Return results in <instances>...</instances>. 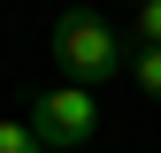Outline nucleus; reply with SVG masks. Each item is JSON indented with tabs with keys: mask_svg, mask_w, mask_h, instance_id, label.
<instances>
[{
	"mask_svg": "<svg viewBox=\"0 0 161 153\" xmlns=\"http://www.w3.org/2000/svg\"><path fill=\"white\" fill-rule=\"evenodd\" d=\"M54 61H62L69 84H108V76L130 69V46L100 8H62L54 15Z\"/></svg>",
	"mask_w": 161,
	"mask_h": 153,
	"instance_id": "f257e3e1",
	"label": "nucleus"
},
{
	"mask_svg": "<svg viewBox=\"0 0 161 153\" xmlns=\"http://www.w3.org/2000/svg\"><path fill=\"white\" fill-rule=\"evenodd\" d=\"M130 31H138V46H161V0H138V8H130Z\"/></svg>",
	"mask_w": 161,
	"mask_h": 153,
	"instance_id": "39448f33",
	"label": "nucleus"
},
{
	"mask_svg": "<svg viewBox=\"0 0 161 153\" xmlns=\"http://www.w3.org/2000/svg\"><path fill=\"white\" fill-rule=\"evenodd\" d=\"M0 153H54V145L31 130V115H0Z\"/></svg>",
	"mask_w": 161,
	"mask_h": 153,
	"instance_id": "7ed1b4c3",
	"label": "nucleus"
},
{
	"mask_svg": "<svg viewBox=\"0 0 161 153\" xmlns=\"http://www.w3.org/2000/svg\"><path fill=\"white\" fill-rule=\"evenodd\" d=\"M130 84L161 107V46H130Z\"/></svg>",
	"mask_w": 161,
	"mask_h": 153,
	"instance_id": "20e7f679",
	"label": "nucleus"
},
{
	"mask_svg": "<svg viewBox=\"0 0 161 153\" xmlns=\"http://www.w3.org/2000/svg\"><path fill=\"white\" fill-rule=\"evenodd\" d=\"M23 115H31V130H38L54 153H85V138L100 130V100H92V84H69V76H62V84H46Z\"/></svg>",
	"mask_w": 161,
	"mask_h": 153,
	"instance_id": "f03ea898",
	"label": "nucleus"
},
{
	"mask_svg": "<svg viewBox=\"0 0 161 153\" xmlns=\"http://www.w3.org/2000/svg\"><path fill=\"white\" fill-rule=\"evenodd\" d=\"M130 8H138V0H130Z\"/></svg>",
	"mask_w": 161,
	"mask_h": 153,
	"instance_id": "423d86ee",
	"label": "nucleus"
}]
</instances>
